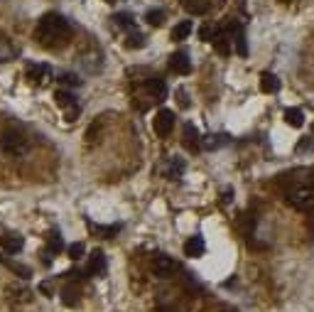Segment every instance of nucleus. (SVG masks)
Instances as JSON below:
<instances>
[{
  "instance_id": "dca6fc26",
  "label": "nucleus",
  "mask_w": 314,
  "mask_h": 312,
  "mask_svg": "<svg viewBox=\"0 0 314 312\" xmlns=\"http://www.w3.org/2000/svg\"><path fill=\"white\" fill-rule=\"evenodd\" d=\"M8 300L10 302H30L32 300V293H30L27 288H22V285H8Z\"/></svg>"
},
{
  "instance_id": "4be33fe9",
  "label": "nucleus",
  "mask_w": 314,
  "mask_h": 312,
  "mask_svg": "<svg viewBox=\"0 0 314 312\" xmlns=\"http://www.w3.org/2000/svg\"><path fill=\"white\" fill-rule=\"evenodd\" d=\"M125 47L128 49H140V47H145V37L137 30H130L128 32V40H125Z\"/></svg>"
},
{
  "instance_id": "cd10ccee",
  "label": "nucleus",
  "mask_w": 314,
  "mask_h": 312,
  "mask_svg": "<svg viewBox=\"0 0 314 312\" xmlns=\"http://www.w3.org/2000/svg\"><path fill=\"white\" fill-rule=\"evenodd\" d=\"M91 229H94L96 234H101V236H103V239H110V236H116V234H118V231H121V226H118V224H116V226H98V224H91Z\"/></svg>"
},
{
  "instance_id": "5701e85b",
  "label": "nucleus",
  "mask_w": 314,
  "mask_h": 312,
  "mask_svg": "<svg viewBox=\"0 0 314 312\" xmlns=\"http://www.w3.org/2000/svg\"><path fill=\"white\" fill-rule=\"evenodd\" d=\"M191 32V22L189 20H184V22H179V25H175V30H172V40H187Z\"/></svg>"
},
{
  "instance_id": "aec40b11",
  "label": "nucleus",
  "mask_w": 314,
  "mask_h": 312,
  "mask_svg": "<svg viewBox=\"0 0 314 312\" xmlns=\"http://www.w3.org/2000/svg\"><path fill=\"white\" fill-rule=\"evenodd\" d=\"M184 10L189 15H206L209 13V3L206 0H184Z\"/></svg>"
},
{
  "instance_id": "9d476101",
  "label": "nucleus",
  "mask_w": 314,
  "mask_h": 312,
  "mask_svg": "<svg viewBox=\"0 0 314 312\" xmlns=\"http://www.w3.org/2000/svg\"><path fill=\"white\" fill-rule=\"evenodd\" d=\"M86 273H89V275H103V273H106V256H103V251H98V248L91 251Z\"/></svg>"
},
{
  "instance_id": "7c9ffc66",
  "label": "nucleus",
  "mask_w": 314,
  "mask_h": 312,
  "mask_svg": "<svg viewBox=\"0 0 314 312\" xmlns=\"http://www.w3.org/2000/svg\"><path fill=\"white\" fill-rule=\"evenodd\" d=\"M199 37H202V40H204V42H211V40H214V32H211V27H202L199 30Z\"/></svg>"
},
{
  "instance_id": "b1692460",
  "label": "nucleus",
  "mask_w": 314,
  "mask_h": 312,
  "mask_svg": "<svg viewBox=\"0 0 314 312\" xmlns=\"http://www.w3.org/2000/svg\"><path fill=\"white\" fill-rule=\"evenodd\" d=\"M145 22L152 25V27H162L164 25V13L162 10H148V13H145Z\"/></svg>"
},
{
  "instance_id": "6ab92c4d",
  "label": "nucleus",
  "mask_w": 314,
  "mask_h": 312,
  "mask_svg": "<svg viewBox=\"0 0 314 312\" xmlns=\"http://www.w3.org/2000/svg\"><path fill=\"white\" fill-rule=\"evenodd\" d=\"M182 172H184V160L172 157V160L167 162V170H164V175H167L169 180H179V177H182Z\"/></svg>"
},
{
  "instance_id": "9b49d317",
  "label": "nucleus",
  "mask_w": 314,
  "mask_h": 312,
  "mask_svg": "<svg viewBox=\"0 0 314 312\" xmlns=\"http://www.w3.org/2000/svg\"><path fill=\"white\" fill-rule=\"evenodd\" d=\"M169 69L175 74H189L191 71V62H189V54L187 52H175L169 57Z\"/></svg>"
},
{
  "instance_id": "473e14b6",
  "label": "nucleus",
  "mask_w": 314,
  "mask_h": 312,
  "mask_svg": "<svg viewBox=\"0 0 314 312\" xmlns=\"http://www.w3.org/2000/svg\"><path fill=\"white\" fill-rule=\"evenodd\" d=\"M179 106H182V108L189 106V101H187V96H184V91H179Z\"/></svg>"
},
{
  "instance_id": "2eb2a0df",
  "label": "nucleus",
  "mask_w": 314,
  "mask_h": 312,
  "mask_svg": "<svg viewBox=\"0 0 314 312\" xmlns=\"http://www.w3.org/2000/svg\"><path fill=\"white\" fill-rule=\"evenodd\" d=\"M204 251L206 246L202 236H191L189 241L184 243V256H189V258H199V256H204Z\"/></svg>"
},
{
  "instance_id": "72a5a7b5",
  "label": "nucleus",
  "mask_w": 314,
  "mask_h": 312,
  "mask_svg": "<svg viewBox=\"0 0 314 312\" xmlns=\"http://www.w3.org/2000/svg\"><path fill=\"white\" fill-rule=\"evenodd\" d=\"M280 3H285V5H287V3H292V0H280Z\"/></svg>"
},
{
  "instance_id": "a878e982",
  "label": "nucleus",
  "mask_w": 314,
  "mask_h": 312,
  "mask_svg": "<svg viewBox=\"0 0 314 312\" xmlns=\"http://www.w3.org/2000/svg\"><path fill=\"white\" fill-rule=\"evenodd\" d=\"M236 49H238V54H241V57H246V54H248L246 35H243V30H241V27H236Z\"/></svg>"
},
{
  "instance_id": "0eeeda50",
  "label": "nucleus",
  "mask_w": 314,
  "mask_h": 312,
  "mask_svg": "<svg viewBox=\"0 0 314 312\" xmlns=\"http://www.w3.org/2000/svg\"><path fill=\"white\" fill-rule=\"evenodd\" d=\"M27 79L32 84L37 86H44L49 79H52V69L47 64H30L27 67Z\"/></svg>"
},
{
  "instance_id": "7ed1b4c3",
  "label": "nucleus",
  "mask_w": 314,
  "mask_h": 312,
  "mask_svg": "<svg viewBox=\"0 0 314 312\" xmlns=\"http://www.w3.org/2000/svg\"><path fill=\"white\" fill-rule=\"evenodd\" d=\"M287 204L297 212H312L314 209V187L300 185L287 192Z\"/></svg>"
},
{
  "instance_id": "f704fd0d",
  "label": "nucleus",
  "mask_w": 314,
  "mask_h": 312,
  "mask_svg": "<svg viewBox=\"0 0 314 312\" xmlns=\"http://www.w3.org/2000/svg\"><path fill=\"white\" fill-rule=\"evenodd\" d=\"M106 3H116V0H106Z\"/></svg>"
},
{
  "instance_id": "bb28decb",
  "label": "nucleus",
  "mask_w": 314,
  "mask_h": 312,
  "mask_svg": "<svg viewBox=\"0 0 314 312\" xmlns=\"http://www.w3.org/2000/svg\"><path fill=\"white\" fill-rule=\"evenodd\" d=\"M113 22H116V27H123V30H133V20H130V15L128 13H121V15H116L113 17Z\"/></svg>"
},
{
  "instance_id": "c756f323",
  "label": "nucleus",
  "mask_w": 314,
  "mask_h": 312,
  "mask_svg": "<svg viewBox=\"0 0 314 312\" xmlns=\"http://www.w3.org/2000/svg\"><path fill=\"white\" fill-rule=\"evenodd\" d=\"M59 81H62V84H67V86H79V79H76V76H71V74H62V76H59Z\"/></svg>"
},
{
  "instance_id": "2f4dec72",
  "label": "nucleus",
  "mask_w": 314,
  "mask_h": 312,
  "mask_svg": "<svg viewBox=\"0 0 314 312\" xmlns=\"http://www.w3.org/2000/svg\"><path fill=\"white\" fill-rule=\"evenodd\" d=\"M307 148H314V140H312V138H304V140L300 143V150H307Z\"/></svg>"
},
{
  "instance_id": "c9c22d12",
  "label": "nucleus",
  "mask_w": 314,
  "mask_h": 312,
  "mask_svg": "<svg viewBox=\"0 0 314 312\" xmlns=\"http://www.w3.org/2000/svg\"><path fill=\"white\" fill-rule=\"evenodd\" d=\"M312 130H314V126H312Z\"/></svg>"
},
{
  "instance_id": "f257e3e1",
  "label": "nucleus",
  "mask_w": 314,
  "mask_h": 312,
  "mask_svg": "<svg viewBox=\"0 0 314 312\" xmlns=\"http://www.w3.org/2000/svg\"><path fill=\"white\" fill-rule=\"evenodd\" d=\"M74 37V27L64 15L59 13H47L37 22L35 27V40L40 47L49 49V52H56V49H64Z\"/></svg>"
},
{
  "instance_id": "6e6552de",
  "label": "nucleus",
  "mask_w": 314,
  "mask_h": 312,
  "mask_svg": "<svg viewBox=\"0 0 314 312\" xmlns=\"http://www.w3.org/2000/svg\"><path fill=\"white\" fill-rule=\"evenodd\" d=\"M22 246H25V239H22L20 234L8 231V234H3V236H0V248H3L5 253H20V251H22Z\"/></svg>"
},
{
  "instance_id": "4468645a",
  "label": "nucleus",
  "mask_w": 314,
  "mask_h": 312,
  "mask_svg": "<svg viewBox=\"0 0 314 312\" xmlns=\"http://www.w3.org/2000/svg\"><path fill=\"white\" fill-rule=\"evenodd\" d=\"M62 248H64V241H62L59 231H52V234L47 236V251H44V256H47V258H44V261L49 263V261H52V256H56Z\"/></svg>"
},
{
  "instance_id": "c85d7f7f",
  "label": "nucleus",
  "mask_w": 314,
  "mask_h": 312,
  "mask_svg": "<svg viewBox=\"0 0 314 312\" xmlns=\"http://www.w3.org/2000/svg\"><path fill=\"white\" fill-rule=\"evenodd\" d=\"M69 258H71V261H81L83 258V243H71V246H69Z\"/></svg>"
},
{
  "instance_id": "ddd939ff",
  "label": "nucleus",
  "mask_w": 314,
  "mask_h": 312,
  "mask_svg": "<svg viewBox=\"0 0 314 312\" xmlns=\"http://www.w3.org/2000/svg\"><path fill=\"white\" fill-rule=\"evenodd\" d=\"M211 42H214V49H216L219 54H231V42H233V40H231V35H229V32L216 30Z\"/></svg>"
},
{
  "instance_id": "f03ea898",
  "label": "nucleus",
  "mask_w": 314,
  "mask_h": 312,
  "mask_svg": "<svg viewBox=\"0 0 314 312\" xmlns=\"http://www.w3.org/2000/svg\"><path fill=\"white\" fill-rule=\"evenodd\" d=\"M0 150L8 157H22L27 153V138H25L20 130L8 128V130H3V135H0Z\"/></svg>"
},
{
  "instance_id": "393cba45",
  "label": "nucleus",
  "mask_w": 314,
  "mask_h": 312,
  "mask_svg": "<svg viewBox=\"0 0 314 312\" xmlns=\"http://www.w3.org/2000/svg\"><path fill=\"white\" fill-rule=\"evenodd\" d=\"M62 295H64V302H67V305H76V302H79V288H74V285H67V288H64V290H62Z\"/></svg>"
},
{
  "instance_id": "39448f33",
  "label": "nucleus",
  "mask_w": 314,
  "mask_h": 312,
  "mask_svg": "<svg viewBox=\"0 0 314 312\" xmlns=\"http://www.w3.org/2000/svg\"><path fill=\"white\" fill-rule=\"evenodd\" d=\"M142 89H145V94H148V99L150 101H164V96H167V86H164V81L160 79V76H155V74H150L145 81H142Z\"/></svg>"
},
{
  "instance_id": "f3484780",
  "label": "nucleus",
  "mask_w": 314,
  "mask_h": 312,
  "mask_svg": "<svg viewBox=\"0 0 314 312\" xmlns=\"http://www.w3.org/2000/svg\"><path fill=\"white\" fill-rule=\"evenodd\" d=\"M260 89L265 94H275V91H280V79L275 74H270V71H263L260 74Z\"/></svg>"
},
{
  "instance_id": "412c9836",
  "label": "nucleus",
  "mask_w": 314,
  "mask_h": 312,
  "mask_svg": "<svg viewBox=\"0 0 314 312\" xmlns=\"http://www.w3.org/2000/svg\"><path fill=\"white\" fill-rule=\"evenodd\" d=\"M285 123L292 128H302L304 126V114L300 108H287L285 111Z\"/></svg>"
},
{
  "instance_id": "1a4fd4ad",
  "label": "nucleus",
  "mask_w": 314,
  "mask_h": 312,
  "mask_svg": "<svg viewBox=\"0 0 314 312\" xmlns=\"http://www.w3.org/2000/svg\"><path fill=\"white\" fill-rule=\"evenodd\" d=\"M152 270H155V275H160V278H169V275L177 270V266H175V261H172L169 256H155Z\"/></svg>"
},
{
  "instance_id": "423d86ee",
  "label": "nucleus",
  "mask_w": 314,
  "mask_h": 312,
  "mask_svg": "<svg viewBox=\"0 0 314 312\" xmlns=\"http://www.w3.org/2000/svg\"><path fill=\"white\" fill-rule=\"evenodd\" d=\"M54 101H56V106H62V108L67 111L69 121H74V116L79 114V106H76L74 94H71V91H67V89H59V91L54 94Z\"/></svg>"
},
{
  "instance_id": "f8f14e48",
  "label": "nucleus",
  "mask_w": 314,
  "mask_h": 312,
  "mask_svg": "<svg viewBox=\"0 0 314 312\" xmlns=\"http://www.w3.org/2000/svg\"><path fill=\"white\" fill-rule=\"evenodd\" d=\"M182 143H184V148H187V150H191V153L202 148V140H199V130L191 126V123H187V126H184V133H182Z\"/></svg>"
},
{
  "instance_id": "20e7f679",
  "label": "nucleus",
  "mask_w": 314,
  "mask_h": 312,
  "mask_svg": "<svg viewBox=\"0 0 314 312\" xmlns=\"http://www.w3.org/2000/svg\"><path fill=\"white\" fill-rule=\"evenodd\" d=\"M172 128H175V114H172V111L162 108V111L155 114V118H152V130H155L160 138H167V135L172 133Z\"/></svg>"
},
{
  "instance_id": "a211bd4d",
  "label": "nucleus",
  "mask_w": 314,
  "mask_h": 312,
  "mask_svg": "<svg viewBox=\"0 0 314 312\" xmlns=\"http://www.w3.org/2000/svg\"><path fill=\"white\" fill-rule=\"evenodd\" d=\"M229 143H231V138H229V135L216 133V135H209V138H204V140H202V145H204L206 150H216V148H223V145H229Z\"/></svg>"
}]
</instances>
